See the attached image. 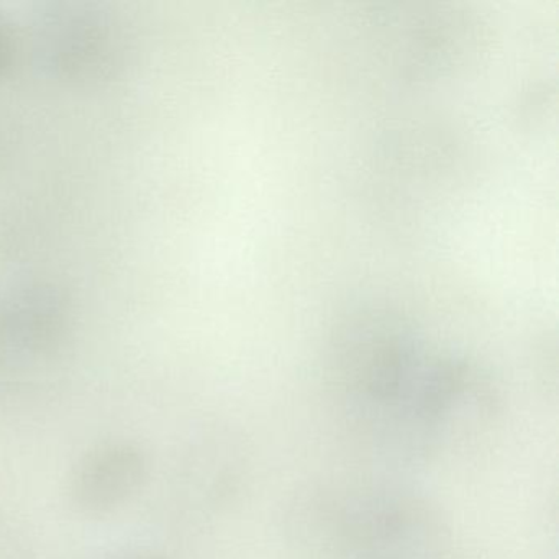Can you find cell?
<instances>
[{
	"label": "cell",
	"mask_w": 559,
	"mask_h": 559,
	"mask_svg": "<svg viewBox=\"0 0 559 559\" xmlns=\"http://www.w3.org/2000/svg\"><path fill=\"white\" fill-rule=\"evenodd\" d=\"M67 302L50 284H22L0 300V358L25 365L50 355L67 330Z\"/></svg>",
	"instance_id": "1"
},
{
	"label": "cell",
	"mask_w": 559,
	"mask_h": 559,
	"mask_svg": "<svg viewBox=\"0 0 559 559\" xmlns=\"http://www.w3.org/2000/svg\"><path fill=\"white\" fill-rule=\"evenodd\" d=\"M145 451L132 441H109L81 457L70 477L71 503L84 515H106L129 502L146 479Z\"/></svg>",
	"instance_id": "2"
},
{
	"label": "cell",
	"mask_w": 559,
	"mask_h": 559,
	"mask_svg": "<svg viewBox=\"0 0 559 559\" xmlns=\"http://www.w3.org/2000/svg\"><path fill=\"white\" fill-rule=\"evenodd\" d=\"M120 35L112 21L91 11L57 15L48 34L51 63L71 78H91L116 67Z\"/></svg>",
	"instance_id": "3"
},
{
	"label": "cell",
	"mask_w": 559,
	"mask_h": 559,
	"mask_svg": "<svg viewBox=\"0 0 559 559\" xmlns=\"http://www.w3.org/2000/svg\"><path fill=\"white\" fill-rule=\"evenodd\" d=\"M21 51V35L11 15L0 11V81L4 80Z\"/></svg>",
	"instance_id": "4"
},
{
	"label": "cell",
	"mask_w": 559,
	"mask_h": 559,
	"mask_svg": "<svg viewBox=\"0 0 559 559\" xmlns=\"http://www.w3.org/2000/svg\"><path fill=\"white\" fill-rule=\"evenodd\" d=\"M146 559H156V558H146Z\"/></svg>",
	"instance_id": "5"
}]
</instances>
